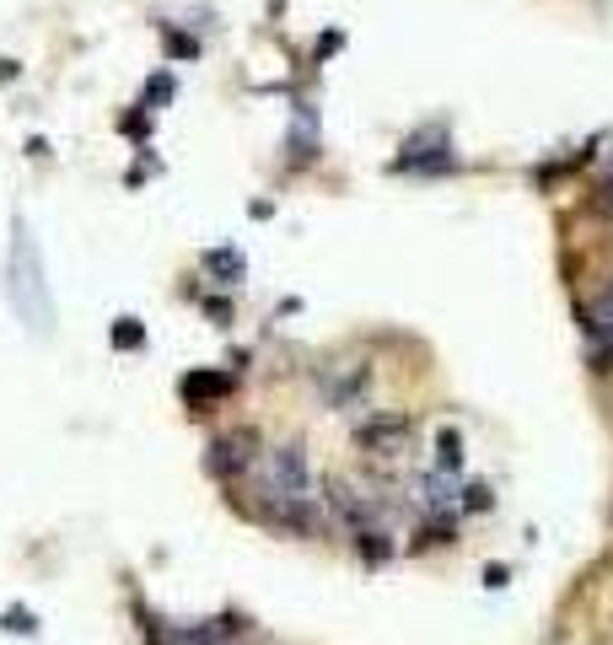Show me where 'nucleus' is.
Wrapping results in <instances>:
<instances>
[{"instance_id": "15", "label": "nucleus", "mask_w": 613, "mask_h": 645, "mask_svg": "<svg viewBox=\"0 0 613 645\" xmlns=\"http://www.w3.org/2000/svg\"><path fill=\"white\" fill-rule=\"evenodd\" d=\"M108 344H113V350H140V344H146V323H140V318H119L108 328Z\"/></svg>"}, {"instance_id": "7", "label": "nucleus", "mask_w": 613, "mask_h": 645, "mask_svg": "<svg viewBox=\"0 0 613 645\" xmlns=\"http://www.w3.org/2000/svg\"><path fill=\"white\" fill-rule=\"evenodd\" d=\"M226 393H232V377H226V371H189V377H183V398H189L194 409L221 404Z\"/></svg>"}, {"instance_id": "4", "label": "nucleus", "mask_w": 613, "mask_h": 645, "mask_svg": "<svg viewBox=\"0 0 613 645\" xmlns=\"http://www.w3.org/2000/svg\"><path fill=\"white\" fill-rule=\"evenodd\" d=\"M269 495H307V484H312V473H307V452L302 447H275L269 452Z\"/></svg>"}, {"instance_id": "21", "label": "nucleus", "mask_w": 613, "mask_h": 645, "mask_svg": "<svg viewBox=\"0 0 613 645\" xmlns=\"http://www.w3.org/2000/svg\"><path fill=\"white\" fill-rule=\"evenodd\" d=\"M490 506V490H484V484H468V511H484Z\"/></svg>"}, {"instance_id": "22", "label": "nucleus", "mask_w": 613, "mask_h": 645, "mask_svg": "<svg viewBox=\"0 0 613 645\" xmlns=\"http://www.w3.org/2000/svg\"><path fill=\"white\" fill-rule=\"evenodd\" d=\"M205 312H210V318H221V323H226V318H232V307H226V301H216V296H210V301H205Z\"/></svg>"}, {"instance_id": "3", "label": "nucleus", "mask_w": 613, "mask_h": 645, "mask_svg": "<svg viewBox=\"0 0 613 645\" xmlns=\"http://www.w3.org/2000/svg\"><path fill=\"white\" fill-rule=\"evenodd\" d=\"M253 457H259V436H253V430H232V436L210 441L205 468L216 473V479H237V473L253 468Z\"/></svg>"}, {"instance_id": "8", "label": "nucleus", "mask_w": 613, "mask_h": 645, "mask_svg": "<svg viewBox=\"0 0 613 645\" xmlns=\"http://www.w3.org/2000/svg\"><path fill=\"white\" fill-rule=\"evenodd\" d=\"M285 146H291L296 162H312V156H318V113H312V103H296V124H291V135H285Z\"/></svg>"}, {"instance_id": "11", "label": "nucleus", "mask_w": 613, "mask_h": 645, "mask_svg": "<svg viewBox=\"0 0 613 645\" xmlns=\"http://www.w3.org/2000/svg\"><path fill=\"white\" fill-rule=\"evenodd\" d=\"M199 264H205L221 285H237L242 275H248V258H242V248H205V258H199Z\"/></svg>"}, {"instance_id": "14", "label": "nucleus", "mask_w": 613, "mask_h": 645, "mask_svg": "<svg viewBox=\"0 0 613 645\" xmlns=\"http://www.w3.org/2000/svg\"><path fill=\"white\" fill-rule=\"evenodd\" d=\"M436 468H441V473H458V468H463V436H458L452 425L436 436Z\"/></svg>"}, {"instance_id": "2", "label": "nucleus", "mask_w": 613, "mask_h": 645, "mask_svg": "<svg viewBox=\"0 0 613 645\" xmlns=\"http://www.w3.org/2000/svg\"><path fill=\"white\" fill-rule=\"evenodd\" d=\"M398 172H452L458 167V151H452L447 124H425L420 135L404 140V156L393 162Z\"/></svg>"}, {"instance_id": "10", "label": "nucleus", "mask_w": 613, "mask_h": 645, "mask_svg": "<svg viewBox=\"0 0 613 645\" xmlns=\"http://www.w3.org/2000/svg\"><path fill=\"white\" fill-rule=\"evenodd\" d=\"M329 511H334V516H345V522L355 527V533H361V527L372 522V500H366V495H355L350 484H329Z\"/></svg>"}, {"instance_id": "1", "label": "nucleus", "mask_w": 613, "mask_h": 645, "mask_svg": "<svg viewBox=\"0 0 613 645\" xmlns=\"http://www.w3.org/2000/svg\"><path fill=\"white\" fill-rule=\"evenodd\" d=\"M6 296H11V312L27 334L49 339L54 334V291H49V275H44V248H38L33 226L11 221V248H6Z\"/></svg>"}, {"instance_id": "13", "label": "nucleus", "mask_w": 613, "mask_h": 645, "mask_svg": "<svg viewBox=\"0 0 613 645\" xmlns=\"http://www.w3.org/2000/svg\"><path fill=\"white\" fill-rule=\"evenodd\" d=\"M162 49H167V60H173V65H183V60H199V38L178 33L173 22H162Z\"/></svg>"}, {"instance_id": "20", "label": "nucleus", "mask_w": 613, "mask_h": 645, "mask_svg": "<svg viewBox=\"0 0 613 645\" xmlns=\"http://www.w3.org/2000/svg\"><path fill=\"white\" fill-rule=\"evenodd\" d=\"M339 49H345V33H339V27H334V33H323V38H318V49H312V60L323 65V60H329V54H339Z\"/></svg>"}, {"instance_id": "18", "label": "nucleus", "mask_w": 613, "mask_h": 645, "mask_svg": "<svg viewBox=\"0 0 613 645\" xmlns=\"http://www.w3.org/2000/svg\"><path fill=\"white\" fill-rule=\"evenodd\" d=\"M119 129H124V135H130V140H146V135H151V108L140 103L135 113H124V124H119Z\"/></svg>"}, {"instance_id": "6", "label": "nucleus", "mask_w": 613, "mask_h": 645, "mask_svg": "<svg viewBox=\"0 0 613 645\" xmlns=\"http://www.w3.org/2000/svg\"><path fill=\"white\" fill-rule=\"evenodd\" d=\"M318 387H323V398H329V404H355V398L366 393V371L361 366H323L318 371Z\"/></svg>"}, {"instance_id": "9", "label": "nucleus", "mask_w": 613, "mask_h": 645, "mask_svg": "<svg viewBox=\"0 0 613 645\" xmlns=\"http://www.w3.org/2000/svg\"><path fill=\"white\" fill-rule=\"evenodd\" d=\"M420 506L425 511H436V516H447V511H458V484H452V473H425L420 479Z\"/></svg>"}, {"instance_id": "5", "label": "nucleus", "mask_w": 613, "mask_h": 645, "mask_svg": "<svg viewBox=\"0 0 613 645\" xmlns=\"http://www.w3.org/2000/svg\"><path fill=\"white\" fill-rule=\"evenodd\" d=\"M409 430H415V420H409V414H372V420H366L361 430H355V447L393 457V452H404Z\"/></svg>"}, {"instance_id": "16", "label": "nucleus", "mask_w": 613, "mask_h": 645, "mask_svg": "<svg viewBox=\"0 0 613 645\" xmlns=\"http://www.w3.org/2000/svg\"><path fill=\"white\" fill-rule=\"evenodd\" d=\"M173 92H178L173 70H156V76L146 81V108H151V113H156V108H167V103H173Z\"/></svg>"}, {"instance_id": "23", "label": "nucleus", "mask_w": 613, "mask_h": 645, "mask_svg": "<svg viewBox=\"0 0 613 645\" xmlns=\"http://www.w3.org/2000/svg\"><path fill=\"white\" fill-rule=\"evenodd\" d=\"M17 76V60H0V81H11Z\"/></svg>"}, {"instance_id": "19", "label": "nucleus", "mask_w": 613, "mask_h": 645, "mask_svg": "<svg viewBox=\"0 0 613 645\" xmlns=\"http://www.w3.org/2000/svg\"><path fill=\"white\" fill-rule=\"evenodd\" d=\"M355 538H361V554H366V559H377V565L393 554V549H388V538H382V533H372V527H361V533H355Z\"/></svg>"}, {"instance_id": "12", "label": "nucleus", "mask_w": 613, "mask_h": 645, "mask_svg": "<svg viewBox=\"0 0 613 645\" xmlns=\"http://www.w3.org/2000/svg\"><path fill=\"white\" fill-rule=\"evenodd\" d=\"M592 339H597V350H603V361H613V285L592 307Z\"/></svg>"}, {"instance_id": "17", "label": "nucleus", "mask_w": 613, "mask_h": 645, "mask_svg": "<svg viewBox=\"0 0 613 645\" xmlns=\"http://www.w3.org/2000/svg\"><path fill=\"white\" fill-rule=\"evenodd\" d=\"M0 629H6V635H38V619L27 608H6L0 613Z\"/></svg>"}]
</instances>
